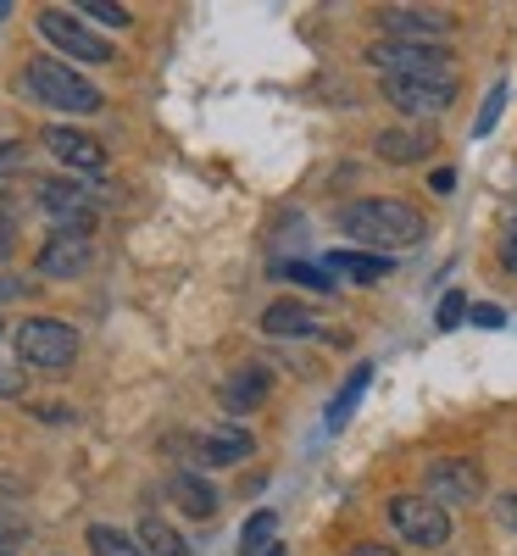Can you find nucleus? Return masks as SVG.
<instances>
[{
  "instance_id": "4",
  "label": "nucleus",
  "mask_w": 517,
  "mask_h": 556,
  "mask_svg": "<svg viewBox=\"0 0 517 556\" xmlns=\"http://www.w3.org/2000/svg\"><path fill=\"white\" fill-rule=\"evenodd\" d=\"M484 495V468L474 456H440L423 468V501H434L440 513H451V506H474Z\"/></svg>"
},
{
  "instance_id": "22",
  "label": "nucleus",
  "mask_w": 517,
  "mask_h": 556,
  "mask_svg": "<svg viewBox=\"0 0 517 556\" xmlns=\"http://www.w3.org/2000/svg\"><path fill=\"white\" fill-rule=\"evenodd\" d=\"M273 529H278V518H273V513H256V518L240 529V545H245V556H256L262 545H273Z\"/></svg>"
},
{
  "instance_id": "38",
  "label": "nucleus",
  "mask_w": 517,
  "mask_h": 556,
  "mask_svg": "<svg viewBox=\"0 0 517 556\" xmlns=\"http://www.w3.org/2000/svg\"><path fill=\"white\" fill-rule=\"evenodd\" d=\"M0 556H12V551H0Z\"/></svg>"
},
{
  "instance_id": "35",
  "label": "nucleus",
  "mask_w": 517,
  "mask_h": 556,
  "mask_svg": "<svg viewBox=\"0 0 517 556\" xmlns=\"http://www.w3.org/2000/svg\"><path fill=\"white\" fill-rule=\"evenodd\" d=\"M67 417H73L67 406H39V424H67Z\"/></svg>"
},
{
  "instance_id": "25",
  "label": "nucleus",
  "mask_w": 517,
  "mask_h": 556,
  "mask_svg": "<svg viewBox=\"0 0 517 556\" xmlns=\"http://www.w3.org/2000/svg\"><path fill=\"white\" fill-rule=\"evenodd\" d=\"M501 106H506V84H495V89H490V101H484V112H479V123H474V128H479V134H490V128H495V117H501Z\"/></svg>"
},
{
  "instance_id": "13",
  "label": "nucleus",
  "mask_w": 517,
  "mask_h": 556,
  "mask_svg": "<svg viewBox=\"0 0 517 556\" xmlns=\"http://www.w3.org/2000/svg\"><path fill=\"white\" fill-rule=\"evenodd\" d=\"M251 451H256V440L240 424H212L201 434V462H206V468H234V462H245Z\"/></svg>"
},
{
  "instance_id": "11",
  "label": "nucleus",
  "mask_w": 517,
  "mask_h": 556,
  "mask_svg": "<svg viewBox=\"0 0 517 556\" xmlns=\"http://www.w3.org/2000/svg\"><path fill=\"white\" fill-rule=\"evenodd\" d=\"M39 139H45V151H51L62 167H73V173H101V167H106L101 139H96V134H84V128H62V123H51Z\"/></svg>"
},
{
  "instance_id": "12",
  "label": "nucleus",
  "mask_w": 517,
  "mask_h": 556,
  "mask_svg": "<svg viewBox=\"0 0 517 556\" xmlns=\"http://www.w3.org/2000/svg\"><path fill=\"white\" fill-rule=\"evenodd\" d=\"M89 256H96V245H89V235H73V228H51V240L39 245V273L45 278H73L89 267Z\"/></svg>"
},
{
  "instance_id": "34",
  "label": "nucleus",
  "mask_w": 517,
  "mask_h": 556,
  "mask_svg": "<svg viewBox=\"0 0 517 556\" xmlns=\"http://www.w3.org/2000/svg\"><path fill=\"white\" fill-rule=\"evenodd\" d=\"M0 540H23V518H12V513H0Z\"/></svg>"
},
{
  "instance_id": "36",
  "label": "nucleus",
  "mask_w": 517,
  "mask_h": 556,
  "mask_svg": "<svg viewBox=\"0 0 517 556\" xmlns=\"http://www.w3.org/2000/svg\"><path fill=\"white\" fill-rule=\"evenodd\" d=\"M12 295H23V285H17L12 273H0V301H12Z\"/></svg>"
},
{
  "instance_id": "17",
  "label": "nucleus",
  "mask_w": 517,
  "mask_h": 556,
  "mask_svg": "<svg viewBox=\"0 0 517 556\" xmlns=\"http://www.w3.org/2000/svg\"><path fill=\"white\" fill-rule=\"evenodd\" d=\"M167 495H173L190 518H212V513H217V490H212L201 473H190V468H178V473L167 479Z\"/></svg>"
},
{
  "instance_id": "16",
  "label": "nucleus",
  "mask_w": 517,
  "mask_h": 556,
  "mask_svg": "<svg viewBox=\"0 0 517 556\" xmlns=\"http://www.w3.org/2000/svg\"><path fill=\"white\" fill-rule=\"evenodd\" d=\"M429 151H434V134H423V128H384L379 134V156L390 167H412V162H423Z\"/></svg>"
},
{
  "instance_id": "37",
  "label": "nucleus",
  "mask_w": 517,
  "mask_h": 556,
  "mask_svg": "<svg viewBox=\"0 0 517 556\" xmlns=\"http://www.w3.org/2000/svg\"><path fill=\"white\" fill-rule=\"evenodd\" d=\"M256 556H285V545H278V540H273V545H262Z\"/></svg>"
},
{
  "instance_id": "39",
  "label": "nucleus",
  "mask_w": 517,
  "mask_h": 556,
  "mask_svg": "<svg viewBox=\"0 0 517 556\" xmlns=\"http://www.w3.org/2000/svg\"><path fill=\"white\" fill-rule=\"evenodd\" d=\"M0 329H7V323H0Z\"/></svg>"
},
{
  "instance_id": "6",
  "label": "nucleus",
  "mask_w": 517,
  "mask_h": 556,
  "mask_svg": "<svg viewBox=\"0 0 517 556\" xmlns=\"http://www.w3.org/2000/svg\"><path fill=\"white\" fill-rule=\"evenodd\" d=\"M373 17L390 34V45H440L456 28V17L445 7H379Z\"/></svg>"
},
{
  "instance_id": "23",
  "label": "nucleus",
  "mask_w": 517,
  "mask_h": 556,
  "mask_svg": "<svg viewBox=\"0 0 517 556\" xmlns=\"http://www.w3.org/2000/svg\"><path fill=\"white\" fill-rule=\"evenodd\" d=\"M78 12H84V17H96L101 28H128V23H134V12H128V7H112V0H84Z\"/></svg>"
},
{
  "instance_id": "28",
  "label": "nucleus",
  "mask_w": 517,
  "mask_h": 556,
  "mask_svg": "<svg viewBox=\"0 0 517 556\" xmlns=\"http://www.w3.org/2000/svg\"><path fill=\"white\" fill-rule=\"evenodd\" d=\"M23 156H28V151L17 146V139H7V146H0V178H7V173H17V167H23Z\"/></svg>"
},
{
  "instance_id": "21",
  "label": "nucleus",
  "mask_w": 517,
  "mask_h": 556,
  "mask_svg": "<svg viewBox=\"0 0 517 556\" xmlns=\"http://www.w3.org/2000/svg\"><path fill=\"white\" fill-rule=\"evenodd\" d=\"M89 551H96V556H139V545H134L123 529H112V523L89 529Z\"/></svg>"
},
{
  "instance_id": "8",
  "label": "nucleus",
  "mask_w": 517,
  "mask_h": 556,
  "mask_svg": "<svg viewBox=\"0 0 517 556\" xmlns=\"http://www.w3.org/2000/svg\"><path fill=\"white\" fill-rule=\"evenodd\" d=\"M34 23H39V34L51 39L62 56H73V62H112V45H106L96 28H84L73 12H62V7H45Z\"/></svg>"
},
{
  "instance_id": "26",
  "label": "nucleus",
  "mask_w": 517,
  "mask_h": 556,
  "mask_svg": "<svg viewBox=\"0 0 517 556\" xmlns=\"http://www.w3.org/2000/svg\"><path fill=\"white\" fill-rule=\"evenodd\" d=\"M285 273L295 278V285H312V290H335V285H328V273H323V267H306V262H290Z\"/></svg>"
},
{
  "instance_id": "32",
  "label": "nucleus",
  "mask_w": 517,
  "mask_h": 556,
  "mask_svg": "<svg viewBox=\"0 0 517 556\" xmlns=\"http://www.w3.org/2000/svg\"><path fill=\"white\" fill-rule=\"evenodd\" d=\"M345 556H395L390 545H379V540H362V545H351Z\"/></svg>"
},
{
  "instance_id": "15",
  "label": "nucleus",
  "mask_w": 517,
  "mask_h": 556,
  "mask_svg": "<svg viewBox=\"0 0 517 556\" xmlns=\"http://www.w3.org/2000/svg\"><path fill=\"white\" fill-rule=\"evenodd\" d=\"M390 256H367V251H335L323 262L328 278H345V285H379V278H390Z\"/></svg>"
},
{
  "instance_id": "24",
  "label": "nucleus",
  "mask_w": 517,
  "mask_h": 556,
  "mask_svg": "<svg viewBox=\"0 0 517 556\" xmlns=\"http://www.w3.org/2000/svg\"><path fill=\"white\" fill-rule=\"evenodd\" d=\"M467 317V295L462 290H451L445 301H440V312H434V323H440V329H456V323Z\"/></svg>"
},
{
  "instance_id": "20",
  "label": "nucleus",
  "mask_w": 517,
  "mask_h": 556,
  "mask_svg": "<svg viewBox=\"0 0 517 556\" xmlns=\"http://www.w3.org/2000/svg\"><path fill=\"white\" fill-rule=\"evenodd\" d=\"M367 374H373V367H356V374H351V384H345L335 401H328V429H345V424H351V406L362 401V390H367Z\"/></svg>"
},
{
  "instance_id": "19",
  "label": "nucleus",
  "mask_w": 517,
  "mask_h": 556,
  "mask_svg": "<svg viewBox=\"0 0 517 556\" xmlns=\"http://www.w3.org/2000/svg\"><path fill=\"white\" fill-rule=\"evenodd\" d=\"M134 545H139V556H184L178 529H173V523H162V518H146V523H139Z\"/></svg>"
},
{
  "instance_id": "29",
  "label": "nucleus",
  "mask_w": 517,
  "mask_h": 556,
  "mask_svg": "<svg viewBox=\"0 0 517 556\" xmlns=\"http://www.w3.org/2000/svg\"><path fill=\"white\" fill-rule=\"evenodd\" d=\"M467 317H474L479 329H501V323H506V312H501V306H467Z\"/></svg>"
},
{
  "instance_id": "27",
  "label": "nucleus",
  "mask_w": 517,
  "mask_h": 556,
  "mask_svg": "<svg viewBox=\"0 0 517 556\" xmlns=\"http://www.w3.org/2000/svg\"><path fill=\"white\" fill-rule=\"evenodd\" d=\"M12 240H17V212L7 206V195H0V256L12 251Z\"/></svg>"
},
{
  "instance_id": "3",
  "label": "nucleus",
  "mask_w": 517,
  "mask_h": 556,
  "mask_svg": "<svg viewBox=\"0 0 517 556\" xmlns=\"http://www.w3.org/2000/svg\"><path fill=\"white\" fill-rule=\"evenodd\" d=\"M17 356L28 367H45V374H62L78 356V329L62 317H28L17 323Z\"/></svg>"
},
{
  "instance_id": "30",
  "label": "nucleus",
  "mask_w": 517,
  "mask_h": 556,
  "mask_svg": "<svg viewBox=\"0 0 517 556\" xmlns=\"http://www.w3.org/2000/svg\"><path fill=\"white\" fill-rule=\"evenodd\" d=\"M495 518H501L506 529H517V490H506V495L495 501Z\"/></svg>"
},
{
  "instance_id": "14",
  "label": "nucleus",
  "mask_w": 517,
  "mask_h": 556,
  "mask_svg": "<svg viewBox=\"0 0 517 556\" xmlns=\"http://www.w3.org/2000/svg\"><path fill=\"white\" fill-rule=\"evenodd\" d=\"M267 390H273V374L251 362V367H240V374H228L217 395H223V406H228V412H256V406L267 401Z\"/></svg>"
},
{
  "instance_id": "2",
  "label": "nucleus",
  "mask_w": 517,
  "mask_h": 556,
  "mask_svg": "<svg viewBox=\"0 0 517 556\" xmlns=\"http://www.w3.org/2000/svg\"><path fill=\"white\" fill-rule=\"evenodd\" d=\"M23 89H28L39 106H56V112H73V117H96L106 106L101 89L89 84L84 73H73L67 62H56V56H34L23 67Z\"/></svg>"
},
{
  "instance_id": "10",
  "label": "nucleus",
  "mask_w": 517,
  "mask_h": 556,
  "mask_svg": "<svg viewBox=\"0 0 517 556\" xmlns=\"http://www.w3.org/2000/svg\"><path fill=\"white\" fill-rule=\"evenodd\" d=\"M39 212L51 217L56 228L89 235V223H96V195L78 190V184H67V178H45V184H39Z\"/></svg>"
},
{
  "instance_id": "7",
  "label": "nucleus",
  "mask_w": 517,
  "mask_h": 556,
  "mask_svg": "<svg viewBox=\"0 0 517 556\" xmlns=\"http://www.w3.org/2000/svg\"><path fill=\"white\" fill-rule=\"evenodd\" d=\"M390 523L406 545H423V551H434L451 540V513H440L434 501H423V495H395L390 501Z\"/></svg>"
},
{
  "instance_id": "18",
  "label": "nucleus",
  "mask_w": 517,
  "mask_h": 556,
  "mask_svg": "<svg viewBox=\"0 0 517 556\" xmlns=\"http://www.w3.org/2000/svg\"><path fill=\"white\" fill-rule=\"evenodd\" d=\"M312 329H317L312 312L295 306V301H273V306L262 312V334H273V340H306Z\"/></svg>"
},
{
  "instance_id": "33",
  "label": "nucleus",
  "mask_w": 517,
  "mask_h": 556,
  "mask_svg": "<svg viewBox=\"0 0 517 556\" xmlns=\"http://www.w3.org/2000/svg\"><path fill=\"white\" fill-rule=\"evenodd\" d=\"M0 395H23V374H12V367H0Z\"/></svg>"
},
{
  "instance_id": "31",
  "label": "nucleus",
  "mask_w": 517,
  "mask_h": 556,
  "mask_svg": "<svg viewBox=\"0 0 517 556\" xmlns=\"http://www.w3.org/2000/svg\"><path fill=\"white\" fill-rule=\"evenodd\" d=\"M501 262H506V273H517V223L501 235Z\"/></svg>"
},
{
  "instance_id": "9",
  "label": "nucleus",
  "mask_w": 517,
  "mask_h": 556,
  "mask_svg": "<svg viewBox=\"0 0 517 556\" xmlns=\"http://www.w3.org/2000/svg\"><path fill=\"white\" fill-rule=\"evenodd\" d=\"M384 101L401 106L406 117H440L456 106V73L445 78H384Z\"/></svg>"
},
{
  "instance_id": "5",
  "label": "nucleus",
  "mask_w": 517,
  "mask_h": 556,
  "mask_svg": "<svg viewBox=\"0 0 517 556\" xmlns=\"http://www.w3.org/2000/svg\"><path fill=\"white\" fill-rule=\"evenodd\" d=\"M367 62L373 67H379L384 78H445L451 73V51H445V45H373V51H367Z\"/></svg>"
},
{
  "instance_id": "1",
  "label": "nucleus",
  "mask_w": 517,
  "mask_h": 556,
  "mask_svg": "<svg viewBox=\"0 0 517 556\" xmlns=\"http://www.w3.org/2000/svg\"><path fill=\"white\" fill-rule=\"evenodd\" d=\"M340 235L367 245V256H390V251H412L429 240V223L406 201H384V195H362L351 206H340Z\"/></svg>"
}]
</instances>
